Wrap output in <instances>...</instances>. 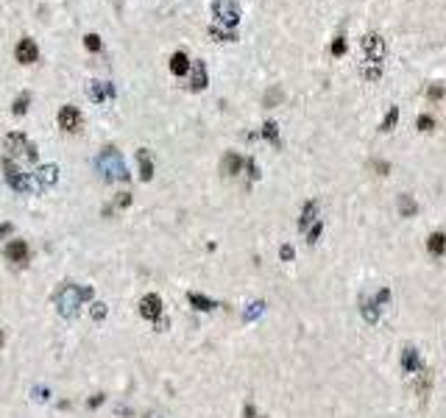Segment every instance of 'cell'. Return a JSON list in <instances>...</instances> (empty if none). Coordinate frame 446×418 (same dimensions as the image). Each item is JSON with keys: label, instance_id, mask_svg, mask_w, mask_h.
<instances>
[{"label": "cell", "instance_id": "cell-12", "mask_svg": "<svg viewBox=\"0 0 446 418\" xmlns=\"http://www.w3.org/2000/svg\"><path fill=\"white\" fill-rule=\"evenodd\" d=\"M137 162H139V179H142V181L154 179V162H151V156H148L145 148H139V151H137Z\"/></svg>", "mask_w": 446, "mask_h": 418}, {"label": "cell", "instance_id": "cell-7", "mask_svg": "<svg viewBox=\"0 0 446 418\" xmlns=\"http://www.w3.org/2000/svg\"><path fill=\"white\" fill-rule=\"evenodd\" d=\"M362 51H365V56H368V61H374V64H379V61H382V53H385V42H382V36H377V34H368L365 39H362Z\"/></svg>", "mask_w": 446, "mask_h": 418}, {"label": "cell", "instance_id": "cell-6", "mask_svg": "<svg viewBox=\"0 0 446 418\" xmlns=\"http://www.w3.org/2000/svg\"><path fill=\"white\" fill-rule=\"evenodd\" d=\"M28 256H31V248H28L26 240H11L9 246H6V259L14 265H26Z\"/></svg>", "mask_w": 446, "mask_h": 418}, {"label": "cell", "instance_id": "cell-9", "mask_svg": "<svg viewBox=\"0 0 446 418\" xmlns=\"http://www.w3.org/2000/svg\"><path fill=\"white\" fill-rule=\"evenodd\" d=\"M139 315L148 318V321H156V318L162 315V299L159 296H145V299L139 301Z\"/></svg>", "mask_w": 446, "mask_h": 418}, {"label": "cell", "instance_id": "cell-32", "mask_svg": "<svg viewBox=\"0 0 446 418\" xmlns=\"http://www.w3.org/2000/svg\"><path fill=\"white\" fill-rule=\"evenodd\" d=\"M11 231H14V226H11V223H0V240H3V237H9Z\"/></svg>", "mask_w": 446, "mask_h": 418}, {"label": "cell", "instance_id": "cell-35", "mask_svg": "<svg viewBox=\"0 0 446 418\" xmlns=\"http://www.w3.org/2000/svg\"><path fill=\"white\" fill-rule=\"evenodd\" d=\"M131 204V193H120V198H117V206H129Z\"/></svg>", "mask_w": 446, "mask_h": 418}, {"label": "cell", "instance_id": "cell-15", "mask_svg": "<svg viewBox=\"0 0 446 418\" xmlns=\"http://www.w3.org/2000/svg\"><path fill=\"white\" fill-rule=\"evenodd\" d=\"M56 165H45V167H39V173H36V176H39V181H36V187H51L53 181H56Z\"/></svg>", "mask_w": 446, "mask_h": 418}, {"label": "cell", "instance_id": "cell-17", "mask_svg": "<svg viewBox=\"0 0 446 418\" xmlns=\"http://www.w3.org/2000/svg\"><path fill=\"white\" fill-rule=\"evenodd\" d=\"M106 95H114V89H112L109 84H101V81H89V98H92V101H103Z\"/></svg>", "mask_w": 446, "mask_h": 418}, {"label": "cell", "instance_id": "cell-2", "mask_svg": "<svg viewBox=\"0 0 446 418\" xmlns=\"http://www.w3.org/2000/svg\"><path fill=\"white\" fill-rule=\"evenodd\" d=\"M56 304H59L64 318H76L78 307H81V290H78L76 284H64V287L56 293Z\"/></svg>", "mask_w": 446, "mask_h": 418}, {"label": "cell", "instance_id": "cell-30", "mask_svg": "<svg viewBox=\"0 0 446 418\" xmlns=\"http://www.w3.org/2000/svg\"><path fill=\"white\" fill-rule=\"evenodd\" d=\"M321 229H324V226H321V223H315V226L307 231V240H309V243H315V240L321 237Z\"/></svg>", "mask_w": 446, "mask_h": 418}, {"label": "cell", "instance_id": "cell-22", "mask_svg": "<svg viewBox=\"0 0 446 418\" xmlns=\"http://www.w3.org/2000/svg\"><path fill=\"white\" fill-rule=\"evenodd\" d=\"M399 212L402 215H416V201L410 195H402L399 198Z\"/></svg>", "mask_w": 446, "mask_h": 418}, {"label": "cell", "instance_id": "cell-13", "mask_svg": "<svg viewBox=\"0 0 446 418\" xmlns=\"http://www.w3.org/2000/svg\"><path fill=\"white\" fill-rule=\"evenodd\" d=\"M170 73H173V76H187V73H190V59L181 51H176L170 56Z\"/></svg>", "mask_w": 446, "mask_h": 418}, {"label": "cell", "instance_id": "cell-40", "mask_svg": "<svg viewBox=\"0 0 446 418\" xmlns=\"http://www.w3.org/2000/svg\"><path fill=\"white\" fill-rule=\"evenodd\" d=\"M81 299H92V287H84V290H81Z\"/></svg>", "mask_w": 446, "mask_h": 418}, {"label": "cell", "instance_id": "cell-14", "mask_svg": "<svg viewBox=\"0 0 446 418\" xmlns=\"http://www.w3.org/2000/svg\"><path fill=\"white\" fill-rule=\"evenodd\" d=\"M221 170H223V176H237V173L243 170V159L237 154H226V156H223Z\"/></svg>", "mask_w": 446, "mask_h": 418}, {"label": "cell", "instance_id": "cell-43", "mask_svg": "<svg viewBox=\"0 0 446 418\" xmlns=\"http://www.w3.org/2000/svg\"><path fill=\"white\" fill-rule=\"evenodd\" d=\"M145 418H159V416H145Z\"/></svg>", "mask_w": 446, "mask_h": 418}, {"label": "cell", "instance_id": "cell-41", "mask_svg": "<svg viewBox=\"0 0 446 418\" xmlns=\"http://www.w3.org/2000/svg\"><path fill=\"white\" fill-rule=\"evenodd\" d=\"M246 418H254V407H251V404L246 407Z\"/></svg>", "mask_w": 446, "mask_h": 418}, {"label": "cell", "instance_id": "cell-3", "mask_svg": "<svg viewBox=\"0 0 446 418\" xmlns=\"http://www.w3.org/2000/svg\"><path fill=\"white\" fill-rule=\"evenodd\" d=\"M212 11H215V17H218V23L226 26V31H232V28L237 26V20H240V6H237L234 0H215Z\"/></svg>", "mask_w": 446, "mask_h": 418}, {"label": "cell", "instance_id": "cell-42", "mask_svg": "<svg viewBox=\"0 0 446 418\" xmlns=\"http://www.w3.org/2000/svg\"><path fill=\"white\" fill-rule=\"evenodd\" d=\"M0 346H3V332H0Z\"/></svg>", "mask_w": 446, "mask_h": 418}, {"label": "cell", "instance_id": "cell-39", "mask_svg": "<svg viewBox=\"0 0 446 418\" xmlns=\"http://www.w3.org/2000/svg\"><path fill=\"white\" fill-rule=\"evenodd\" d=\"M374 167H377V170L382 173V176H385V173H388V162H374Z\"/></svg>", "mask_w": 446, "mask_h": 418}, {"label": "cell", "instance_id": "cell-38", "mask_svg": "<svg viewBox=\"0 0 446 418\" xmlns=\"http://www.w3.org/2000/svg\"><path fill=\"white\" fill-rule=\"evenodd\" d=\"M441 95H444V86H432L429 89V98H441Z\"/></svg>", "mask_w": 446, "mask_h": 418}, {"label": "cell", "instance_id": "cell-25", "mask_svg": "<svg viewBox=\"0 0 446 418\" xmlns=\"http://www.w3.org/2000/svg\"><path fill=\"white\" fill-rule=\"evenodd\" d=\"M84 45L89 48V51H101V36H98V34H86L84 36Z\"/></svg>", "mask_w": 446, "mask_h": 418}, {"label": "cell", "instance_id": "cell-18", "mask_svg": "<svg viewBox=\"0 0 446 418\" xmlns=\"http://www.w3.org/2000/svg\"><path fill=\"white\" fill-rule=\"evenodd\" d=\"M187 301L193 304L195 309H201V312H209V309H215V301L206 299V296H201V293H190Z\"/></svg>", "mask_w": 446, "mask_h": 418}, {"label": "cell", "instance_id": "cell-11", "mask_svg": "<svg viewBox=\"0 0 446 418\" xmlns=\"http://www.w3.org/2000/svg\"><path fill=\"white\" fill-rule=\"evenodd\" d=\"M206 84H209V78H206V64L204 61H193V64H190V86H193V89H204Z\"/></svg>", "mask_w": 446, "mask_h": 418}, {"label": "cell", "instance_id": "cell-36", "mask_svg": "<svg viewBox=\"0 0 446 418\" xmlns=\"http://www.w3.org/2000/svg\"><path fill=\"white\" fill-rule=\"evenodd\" d=\"M279 256H282V259H293V246H282Z\"/></svg>", "mask_w": 446, "mask_h": 418}, {"label": "cell", "instance_id": "cell-24", "mask_svg": "<svg viewBox=\"0 0 446 418\" xmlns=\"http://www.w3.org/2000/svg\"><path fill=\"white\" fill-rule=\"evenodd\" d=\"M89 315H92V321H103V318H106V304L95 301V304H92V309H89Z\"/></svg>", "mask_w": 446, "mask_h": 418}, {"label": "cell", "instance_id": "cell-1", "mask_svg": "<svg viewBox=\"0 0 446 418\" xmlns=\"http://www.w3.org/2000/svg\"><path fill=\"white\" fill-rule=\"evenodd\" d=\"M98 165H101V170L106 173V179L109 181L129 179V170H126V165H123L120 154H117L114 148H106V151L101 154V159H98Z\"/></svg>", "mask_w": 446, "mask_h": 418}, {"label": "cell", "instance_id": "cell-20", "mask_svg": "<svg viewBox=\"0 0 446 418\" xmlns=\"http://www.w3.org/2000/svg\"><path fill=\"white\" fill-rule=\"evenodd\" d=\"M262 134H265L268 139L274 142V145H282V142H279V131H276V123H274V120H268L265 126H262Z\"/></svg>", "mask_w": 446, "mask_h": 418}, {"label": "cell", "instance_id": "cell-10", "mask_svg": "<svg viewBox=\"0 0 446 418\" xmlns=\"http://www.w3.org/2000/svg\"><path fill=\"white\" fill-rule=\"evenodd\" d=\"M14 53H17V61H20V64H34L36 56H39L34 39H20V45H17V51H14Z\"/></svg>", "mask_w": 446, "mask_h": 418}, {"label": "cell", "instance_id": "cell-28", "mask_svg": "<svg viewBox=\"0 0 446 418\" xmlns=\"http://www.w3.org/2000/svg\"><path fill=\"white\" fill-rule=\"evenodd\" d=\"M416 349H404V368H416Z\"/></svg>", "mask_w": 446, "mask_h": 418}, {"label": "cell", "instance_id": "cell-23", "mask_svg": "<svg viewBox=\"0 0 446 418\" xmlns=\"http://www.w3.org/2000/svg\"><path fill=\"white\" fill-rule=\"evenodd\" d=\"M209 34L215 36V39H223V42H234V39H237V36H234V31H221V28H209Z\"/></svg>", "mask_w": 446, "mask_h": 418}, {"label": "cell", "instance_id": "cell-19", "mask_svg": "<svg viewBox=\"0 0 446 418\" xmlns=\"http://www.w3.org/2000/svg\"><path fill=\"white\" fill-rule=\"evenodd\" d=\"M315 212H318V204H315V201H307L304 212H301V221H299V226H301V229H307L309 223L315 221Z\"/></svg>", "mask_w": 446, "mask_h": 418}, {"label": "cell", "instance_id": "cell-27", "mask_svg": "<svg viewBox=\"0 0 446 418\" xmlns=\"http://www.w3.org/2000/svg\"><path fill=\"white\" fill-rule=\"evenodd\" d=\"M332 53H334V56H343V53H346V39H343V36H337V39L332 42Z\"/></svg>", "mask_w": 446, "mask_h": 418}, {"label": "cell", "instance_id": "cell-8", "mask_svg": "<svg viewBox=\"0 0 446 418\" xmlns=\"http://www.w3.org/2000/svg\"><path fill=\"white\" fill-rule=\"evenodd\" d=\"M59 126L64 128V131H78L81 128V111L76 109V106H61L59 109Z\"/></svg>", "mask_w": 446, "mask_h": 418}, {"label": "cell", "instance_id": "cell-4", "mask_svg": "<svg viewBox=\"0 0 446 418\" xmlns=\"http://www.w3.org/2000/svg\"><path fill=\"white\" fill-rule=\"evenodd\" d=\"M3 145H6V151H9V154H14V156H17V154H26L28 162H36V148L31 145V142H28L23 134H9Z\"/></svg>", "mask_w": 446, "mask_h": 418}, {"label": "cell", "instance_id": "cell-37", "mask_svg": "<svg viewBox=\"0 0 446 418\" xmlns=\"http://www.w3.org/2000/svg\"><path fill=\"white\" fill-rule=\"evenodd\" d=\"M257 312H262V304H251V309H249V312H246V318H249V321H251V318L257 315Z\"/></svg>", "mask_w": 446, "mask_h": 418}, {"label": "cell", "instance_id": "cell-31", "mask_svg": "<svg viewBox=\"0 0 446 418\" xmlns=\"http://www.w3.org/2000/svg\"><path fill=\"white\" fill-rule=\"evenodd\" d=\"M279 98H282V92H279V89H271V92H268V98H265V103L271 106V103H276Z\"/></svg>", "mask_w": 446, "mask_h": 418}, {"label": "cell", "instance_id": "cell-29", "mask_svg": "<svg viewBox=\"0 0 446 418\" xmlns=\"http://www.w3.org/2000/svg\"><path fill=\"white\" fill-rule=\"evenodd\" d=\"M432 126H435V120L429 117V114H421V117H418V128H421V131H432Z\"/></svg>", "mask_w": 446, "mask_h": 418}, {"label": "cell", "instance_id": "cell-34", "mask_svg": "<svg viewBox=\"0 0 446 418\" xmlns=\"http://www.w3.org/2000/svg\"><path fill=\"white\" fill-rule=\"evenodd\" d=\"M249 176H251V179H257V176H259V167H257L254 159H249Z\"/></svg>", "mask_w": 446, "mask_h": 418}, {"label": "cell", "instance_id": "cell-16", "mask_svg": "<svg viewBox=\"0 0 446 418\" xmlns=\"http://www.w3.org/2000/svg\"><path fill=\"white\" fill-rule=\"evenodd\" d=\"M427 248H429V254H435V256L446 254V234L435 231V234H432V237L427 240Z\"/></svg>", "mask_w": 446, "mask_h": 418}, {"label": "cell", "instance_id": "cell-21", "mask_svg": "<svg viewBox=\"0 0 446 418\" xmlns=\"http://www.w3.org/2000/svg\"><path fill=\"white\" fill-rule=\"evenodd\" d=\"M28 101H31V95H28V92H23V95L17 98V101H14L11 111H14V114H26V111H28Z\"/></svg>", "mask_w": 446, "mask_h": 418}, {"label": "cell", "instance_id": "cell-33", "mask_svg": "<svg viewBox=\"0 0 446 418\" xmlns=\"http://www.w3.org/2000/svg\"><path fill=\"white\" fill-rule=\"evenodd\" d=\"M101 404H103V393H95L92 399H89V407L95 410V407H101Z\"/></svg>", "mask_w": 446, "mask_h": 418}, {"label": "cell", "instance_id": "cell-5", "mask_svg": "<svg viewBox=\"0 0 446 418\" xmlns=\"http://www.w3.org/2000/svg\"><path fill=\"white\" fill-rule=\"evenodd\" d=\"M3 173H6V181H9L11 187L17 190V193H28V179H26V173H20V167L11 159H3Z\"/></svg>", "mask_w": 446, "mask_h": 418}, {"label": "cell", "instance_id": "cell-26", "mask_svg": "<svg viewBox=\"0 0 446 418\" xmlns=\"http://www.w3.org/2000/svg\"><path fill=\"white\" fill-rule=\"evenodd\" d=\"M396 117H399V109H390V111H388L385 123H382V131H390V128H393V123H396Z\"/></svg>", "mask_w": 446, "mask_h": 418}]
</instances>
